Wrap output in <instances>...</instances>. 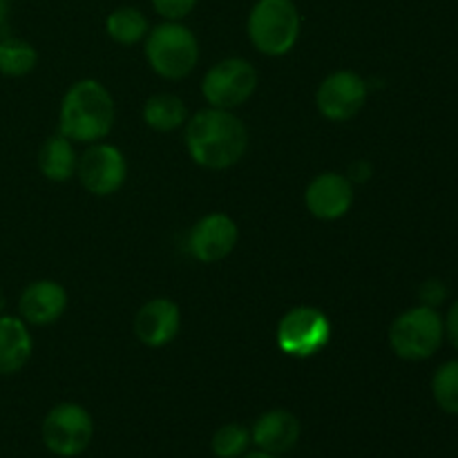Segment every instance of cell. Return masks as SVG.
I'll return each instance as SVG.
<instances>
[{
	"label": "cell",
	"instance_id": "cell-17",
	"mask_svg": "<svg viewBox=\"0 0 458 458\" xmlns=\"http://www.w3.org/2000/svg\"><path fill=\"white\" fill-rule=\"evenodd\" d=\"M76 164H79V159H76L72 141L67 137H63V134L49 137L40 146L38 168L52 182H65V179H70L74 174Z\"/></svg>",
	"mask_w": 458,
	"mask_h": 458
},
{
	"label": "cell",
	"instance_id": "cell-24",
	"mask_svg": "<svg viewBox=\"0 0 458 458\" xmlns=\"http://www.w3.org/2000/svg\"><path fill=\"white\" fill-rule=\"evenodd\" d=\"M420 298H423L425 307H434V304H441L445 300V286L438 280L425 282V286L420 289Z\"/></svg>",
	"mask_w": 458,
	"mask_h": 458
},
{
	"label": "cell",
	"instance_id": "cell-9",
	"mask_svg": "<svg viewBox=\"0 0 458 458\" xmlns=\"http://www.w3.org/2000/svg\"><path fill=\"white\" fill-rule=\"evenodd\" d=\"M81 183L88 188L92 195H112L119 191L128 174V164L121 155L119 148L107 146V143H97L76 164Z\"/></svg>",
	"mask_w": 458,
	"mask_h": 458
},
{
	"label": "cell",
	"instance_id": "cell-20",
	"mask_svg": "<svg viewBox=\"0 0 458 458\" xmlns=\"http://www.w3.org/2000/svg\"><path fill=\"white\" fill-rule=\"evenodd\" d=\"M38 54L27 40L4 38L0 40V74L25 76L36 67Z\"/></svg>",
	"mask_w": 458,
	"mask_h": 458
},
{
	"label": "cell",
	"instance_id": "cell-10",
	"mask_svg": "<svg viewBox=\"0 0 458 458\" xmlns=\"http://www.w3.org/2000/svg\"><path fill=\"white\" fill-rule=\"evenodd\" d=\"M367 101V83L353 72H335L318 89V107L331 121H349Z\"/></svg>",
	"mask_w": 458,
	"mask_h": 458
},
{
	"label": "cell",
	"instance_id": "cell-3",
	"mask_svg": "<svg viewBox=\"0 0 458 458\" xmlns=\"http://www.w3.org/2000/svg\"><path fill=\"white\" fill-rule=\"evenodd\" d=\"M300 25L293 0H258L249 13V38L267 56H282L293 49Z\"/></svg>",
	"mask_w": 458,
	"mask_h": 458
},
{
	"label": "cell",
	"instance_id": "cell-16",
	"mask_svg": "<svg viewBox=\"0 0 458 458\" xmlns=\"http://www.w3.org/2000/svg\"><path fill=\"white\" fill-rule=\"evenodd\" d=\"M30 329L21 318L0 316V376H12L27 365L31 356Z\"/></svg>",
	"mask_w": 458,
	"mask_h": 458
},
{
	"label": "cell",
	"instance_id": "cell-19",
	"mask_svg": "<svg viewBox=\"0 0 458 458\" xmlns=\"http://www.w3.org/2000/svg\"><path fill=\"white\" fill-rule=\"evenodd\" d=\"M106 30L116 43L134 45L148 34V18L137 7H119L107 16Z\"/></svg>",
	"mask_w": 458,
	"mask_h": 458
},
{
	"label": "cell",
	"instance_id": "cell-25",
	"mask_svg": "<svg viewBox=\"0 0 458 458\" xmlns=\"http://www.w3.org/2000/svg\"><path fill=\"white\" fill-rule=\"evenodd\" d=\"M443 327H445V334H447V338H450V343L458 349V300L452 304L450 311H447L445 325Z\"/></svg>",
	"mask_w": 458,
	"mask_h": 458
},
{
	"label": "cell",
	"instance_id": "cell-22",
	"mask_svg": "<svg viewBox=\"0 0 458 458\" xmlns=\"http://www.w3.org/2000/svg\"><path fill=\"white\" fill-rule=\"evenodd\" d=\"M432 394L445 414L458 416V360L438 367L432 378Z\"/></svg>",
	"mask_w": 458,
	"mask_h": 458
},
{
	"label": "cell",
	"instance_id": "cell-15",
	"mask_svg": "<svg viewBox=\"0 0 458 458\" xmlns=\"http://www.w3.org/2000/svg\"><path fill=\"white\" fill-rule=\"evenodd\" d=\"M67 307V293L61 284L52 280H38L34 284L27 286L21 295V309L22 320L30 325H52L63 316Z\"/></svg>",
	"mask_w": 458,
	"mask_h": 458
},
{
	"label": "cell",
	"instance_id": "cell-4",
	"mask_svg": "<svg viewBox=\"0 0 458 458\" xmlns=\"http://www.w3.org/2000/svg\"><path fill=\"white\" fill-rule=\"evenodd\" d=\"M146 56L152 70L164 79H183L199 58V45L186 25L165 21L148 34Z\"/></svg>",
	"mask_w": 458,
	"mask_h": 458
},
{
	"label": "cell",
	"instance_id": "cell-28",
	"mask_svg": "<svg viewBox=\"0 0 458 458\" xmlns=\"http://www.w3.org/2000/svg\"><path fill=\"white\" fill-rule=\"evenodd\" d=\"M4 309V295H3V291H0V311H3Z\"/></svg>",
	"mask_w": 458,
	"mask_h": 458
},
{
	"label": "cell",
	"instance_id": "cell-7",
	"mask_svg": "<svg viewBox=\"0 0 458 458\" xmlns=\"http://www.w3.org/2000/svg\"><path fill=\"white\" fill-rule=\"evenodd\" d=\"M331 322L313 307H295L277 325V347L293 358H311L329 344Z\"/></svg>",
	"mask_w": 458,
	"mask_h": 458
},
{
	"label": "cell",
	"instance_id": "cell-27",
	"mask_svg": "<svg viewBox=\"0 0 458 458\" xmlns=\"http://www.w3.org/2000/svg\"><path fill=\"white\" fill-rule=\"evenodd\" d=\"M242 458H280V456H276V454H268V452H262V450H258V452H246L244 456Z\"/></svg>",
	"mask_w": 458,
	"mask_h": 458
},
{
	"label": "cell",
	"instance_id": "cell-1",
	"mask_svg": "<svg viewBox=\"0 0 458 458\" xmlns=\"http://www.w3.org/2000/svg\"><path fill=\"white\" fill-rule=\"evenodd\" d=\"M246 128L231 110L208 107L188 121L186 146L192 161L210 170L231 168L246 150Z\"/></svg>",
	"mask_w": 458,
	"mask_h": 458
},
{
	"label": "cell",
	"instance_id": "cell-2",
	"mask_svg": "<svg viewBox=\"0 0 458 458\" xmlns=\"http://www.w3.org/2000/svg\"><path fill=\"white\" fill-rule=\"evenodd\" d=\"M114 114L110 92L98 81L85 79L72 85L63 97L58 128L70 141L92 143L110 134Z\"/></svg>",
	"mask_w": 458,
	"mask_h": 458
},
{
	"label": "cell",
	"instance_id": "cell-14",
	"mask_svg": "<svg viewBox=\"0 0 458 458\" xmlns=\"http://www.w3.org/2000/svg\"><path fill=\"white\" fill-rule=\"evenodd\" d=\"M179 307L173 300L157 298L143 304L134 318V334L148 347H164L179 334Z\"/></svg>",
	"mask_w": 458,
	"mask_h": 458
},
{
	"label": "cell",
	"instance_id": "cell-11",
	"mask_svg": "<svg viewBox=\"0 0 458 458\" xmlns=\"http://www.w3.org/2000/svg\"><path fill=\"white\" fill-rule=\"evenodd\" d=\"M237 224L228 215L213 213L195 224L191 233V250L199 262H219L237 244Z\"/></svg>",
	"mask_w": 458,
	"mask_h": 458
},
{
	"label": "cell",
	"instance_id": "cell-21",
	"mask_svg": "<svg viewBox=\"0 0 458 458\" xmlns=\"http://www.w3.org/2000/svg\"><path fill=\"white\" fill-rule=\"evenodd\" d=\"M250 429L240 423L222 425L217 432L213 434L210 441V450L217 458H242L250 447Z\"/></svg>",
	"mask_w": 458,
	"mask_h": 458
},
{
	"label": "cell",
	"instance_id": "cell-6",
	"mask_svg": "<svg viewBox=\"0 0 458 458\" xmlns=\"http://www.w3.org/2000/svg\"><path fill=\"white\" fill-rule=\"evenodd\" d=\"M40 438L54 456H81L94 438L92 414L76 403H61L45 416L40 425Z\"/></svg>",
	"mask_w": 458,
	"mask_h": 458
},
{
	"label": "cell",
	"instance_id": "cell-26",
	"mask_svg": "<svg viewBox=\"0 0 458 458\" xmlns=\"http://www.w3.org/2000/svg\"><path fill=\"white\" fill-rule=\"evenodd\" d=\"M9 9H12V4H9V0H0V27H3L4 22H7Z\"/></svg>",
	"mask_w": 458,
	"mask_h": 458
},
{
	"label": "cell",
	"instance_id": "cell-12",
	"mask_svg": "<svg viewBox=\"0 0 458 458\" xmlns=\"http://www.w3.org/2000/svg\"><path fill=\"white\" fill-rule=\"evenodd\" d=\"M353 204L352 182L343 174H318L307 188V208L318 219H338L347 215Z\"/></svg>",
	"mask_w": 458,
	"mask_h": 458
},
{
	"label": "cell",
	"instance_id": "cell-13",
	"mask_svg": "<svg viewBox=\"0 0 458 458\" xmlns=\"http://www.w3.org/2000/svg\"><path fill=\"white\" fill-rule=\"evenodd\" d=\"M300 434H302V428L295 414H291L289 410H271L264 411L255 420L250 429V441L258 450L282 456L298 445Z\"/></svg>",
	"mask_w": 458,
	"mask_h": 458
},
{
	"label": "cell",
	"instance_id": "cell-23",
	"mask_svg": "<svg viewBox=\"0 0 458 458\" xmlns=\"http://www.w3.org/2000/svg\"><path fill=\"white\" fill-rule=\"evenodd\" d=\"M197 0H152V7L165 21H183L195 9Z\"/></svg>",
	"mask_w": 458,
	"mask_h": 458
},
{
	"label": "cell",
	"instance_id": "cell-8",
	"mask_svg": "<svg viewBox=\"0 0 458 458\" xmlns=\"http://www.w3.org/2000/svg\"><path fill=\"white\" fill-rule=\"evenodd\" d=\"M255 85H258V72L249 61L226 58L206 72L201 89L210 107L233 110L246 103V98L255 92Z\"/></svg>",
	"mask_w": 458,
	"mask_h": 458
},
{
	"label": "cell",
	"instance_id": "cell-5",
	"mask_svg": "<svg viewBox=\"0 0 458 458\" xmlns=\"http://www.w3.org/2000/svg\"><path fill=\"white\" fill-rule=\"evenodd\" d=\"M445 335L441 316L434 307H414L401 313L389 329L394 353L405 360H428L438 352Z\"/></svg>",
	"mask_w": 458,
	"mask_h": 458
},
{
	"label": "cell",
	"instance_id": "cell-18",
	"mask_svg": "<svg viewBox=\"0 0 458 458\" xmlns=\"http://www.w3.org/2000/svg\"><path fill=\"white\" fill-rule=\"evenodd\" d=\"M186 116V106L174 94H157V97L148 98L146 107H143V119L157 132H170V130L179 128Z\"/></svg>",
	"mask_w": 458,
	"mask_h": 458
}]
</instances>
